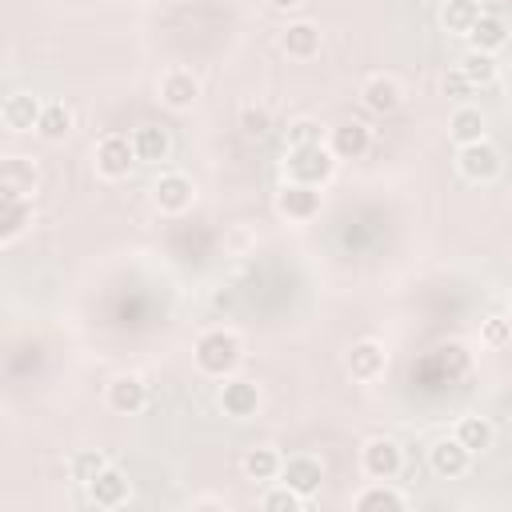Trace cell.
<instances>
[{
    "label": "cell",
    "mask_w": 512,
    "mask_h": 512,
    "mask_svg": "<svg viewBox=\"0 0 512 512\" xmlns=\"http://www.w3.org/2000/svg\"><path fill=\"white\" fill-rule=\"evenodd\" d=\"M320 208H324V192H320V184L284 180L280 192H276V212L288 216L292 224H308V220H316Z\"/></svg>",
    "instance_id": "cell-3"
},
{
    "label": "cell",
    "mask_w": 512,
    "mask_h": 512,
    "mask_svg": "<svg viewBox=\"0 0 512 512\" xmlns=\"http://www.w3.org/2000/svg\"><path fill=\"white\" fill-rule=\"evenodd\" d=\"M300 504H304V496H300L296 488H288V484L272 488V492L260 500V508H268V512H300Z\"/></svg>",
    "instance_id": "cell-31"
},
{
    "label": "cell",
    "mask_w": 512,
    "mask_h": 512,
    "mask_svg": "<svg viewBox=\"0 0 512 512\" xmlns=\"http://www.w3.org/2000/svg\"><path fill=\"white\" fill-rule=\"evenodd\" d=\"M240 132H244L248 140H264V136L272 132V112H268L264 104H244V108H240Z\"/></svg>",
    "instance_id": "cell-30"
},
{
    "label": "cell",
    "mask_w": 512,
    "mask_h": 512,
    "mask_svg": "<svg viewBox=\"0 0 512 512\" xmlns=\"http://www.w3.org/2000/svg\"><path fill=\"white\" fill-rule=\"evenodd\" d=\"M268 8H276V12H292V8H300L304 0H264Z\"/></svg>",
    "instance_id": "cell-36"
},
{
    "label": "cell",
    "mask_w": 512,
    "mask_h": 512,
    "mask_svg": "<svg viewBox=\"0 0 512 512\" xmlns=\"http://www.w3.org/2000/svg\"><path fill=\"white\" fill-rule=\"evenodd\" d=\"M328 148H332L336 160H360L372 148V128L360 124V120H344L328 132Z\"/></svg>",
    "instance_id": "cell-8"
},
{
    "label": "cell",
    "mask_w": 512,
    "mask_h": 512,
    "mask_svg": "<svg viewBox=\"0 0 512 512\" xmlns=\"http://www.w3.org/2000/svg\"><path fill=\"white\" fill-rule=\"evenodd\" d=\"M152 200H156V208H160V212L180 216V212H188V208H192L196 188H192V180H188L184 172H164V176L152 184Z\"/></svg>",
    "instance_id": "cell-7"
},
{
    "label": "cell",
    "mask_w": 512,
    "mask_h": 512,
    "mask_svg": "<svg viewBox=\"0 0 512 512\" xmlns=\"http://www.w3.org/2000/svg\"><path fill=\"white\" fill-rule=\"evenodd\" d=\"M192 360H196V368H200L204 376L224 380V376H232L236 364H240V340H236L232 332H224V328H208V332L196 336Z\"/></svg>",
    "instance_id": "cell-1"
},
{
    "label": "cell",
    "mask_w": 512,
    "mask_h": 512,
    "mask_svg": "<svg viewBox=\"0 0 512 512\" xmlns=\"http://www.w3.org/2000/svg\"><path fill=\"white\" fill-rule=\"evenodd\" d=\"M44 104L32 96V92H12L0 108V120L8 132H36V120H40Z\"/></svg>",
    "instance_id": "cell-17"
},
{
    "label": "cell",
    "mask_w": 512,
    "mask_h": 512,
    "mask_svg": "<svg viewBox=\"0 0 512 512\" xmlns=\"http://www.w3.org/2000/svg\"><path fill=\"white\" fill-rule=\"evenodd\" d=\"M468 40H472V48H480V52H500V48L508 44V24H504L500 16H492V12H484V16L476 20V28L468 32Z\"/></svg>",
    "instance_id": "cell-25"
},
{
    "label": "cell",
    "mask_w": 512,
    "mask_h": 512,
    "mask_svg": "<svg viewBox=\"0 0 512 512\" xmlns=\"http://www.w3.org/2000/svg\"><path fill=\"white\" fill-rule=\"evenodd\" d=\"M480 16H484V8H480L476 0H448V4L440 8V24H444V32H452V36H468Z\"/></svg>",
    "instance_id": "cell-23"
},
{
    "label": "cell",
    "mask_w": 512,
    "mask_h": 512,
    "mask_svg": "<svg viewBox=\"0 0 512 512\" xmlns=\"http://www.w3.org/2000/svg\"><path fill=\"white\" fill-rule=\"evenodd\" d=\"M284 172L288 180H304V184H324L332 172H336V156L332 148L320 140V144H288L284 152Z\"/></svg>",
    "instance_id": "cell-2"
},
{
    "label": "cell",
    "mask_w": 512,
    "mask_h": 512,
    "mask_svg": "<svg viewBox=\"0 0 512 512\" xmlns=\"http://www.w3.org/2000/svg\"><path fill=\"white\" fill-rule=\"evenodd\" d=\"M440 88H444V96H448V100H460V104H464V100H468V96L476 92V84H472V80H468V76L460 72V64L444 72V80H440Z\"/></svg>",
    "instance_id": "cell-33"
},
{
    "label": "cell",
    "mask_w": 512,
    "mask_h": 512,
    "mask_svg": "<svg viewBox=\"0 0 512 512\" xmlns=\"http://www.w3.org/2000/svg\"><path fill=\"white\" fill-rule=\"evenodd\" d=\"M504 188H508V196H512V168H508V176H504Z\"/></svg>",
    "instance_id": "cell-37"
},
{
    "label": "cell",
    "mask_w": 512,
    "mask_h": 512,
    "mask_svg": "<svg viewBox=\"0 0 512 512\" xmlns=\"http://www.w3.org/2000/svg\"><path fill=\"white\" fill-rule=\"evenodd\" d=\"M280 480H284L288 488H296V492L308 500L312 492H320L324 464H320L316 456H288V460H284V468H280Z\"/></svg>",
    "instance_id": "cell-14"
},
{
    "label": "cell",
    "mask_w": 512,
    "mask_h": 512,
    "mask_svg": "<svg viewBox=\"0 0 512 512\" xmlns=\"http://www.w3.org/2000/svg\"><path fill=\"white\" fill-rule=\"evenodd\" d=\"M220 408H224V416H232V420H248V416L260 412V388H256L252 380H244V376H232V380H224V388H220Z\"/></svg>",
    "instance_id": "cell-10"
},
{
    "label": "cell",
    "mask_w": 512,
    "mask_h": 512,
    "mask_svg": "<svg viewBox=\"0 0 512 512\" xmlns=\"http://www.w3.org/2000/svg\"><path fill=\"white\" fill-rule=\"evenodd\" d=\"M428 464H432V472H436V476L456 480V476H464V472H468L472 452H468L456 436H452V440H436V444H432V452H428Z\"/></svg>",
    "instance_id": "cell-18"
},
{
    "label": "cell",
    "mask_w": 512,
    "mask_h": 512,
    "mask_svg": "<svg viewBox=\"0 0 512 512\" xmlns=\"http://www.w3.org/2000/svg\"><path fill=\"white\" fill-rule=\"evenodd\" d=\"M100 468H104V456H100V452H92V448L76 452V456H72V464H68L72 480H80V484H88V480H92Z\"/></svg>",
    "instance_id": "cell-32"
},
{
    "label": "cell",
    "mask_w": 512,
    "mask_h": 512,
    "mask_svg": "<svg viewBox=\"0 0 512 512\" xmlns=\"http://www.w3.org/2000/svg\"><path fill=\"white\" fill-rule=\"evenodd\" d=\"M132 164H136L132 136L112 132V136H104V140L96 144V172H100L104 180H124V176L132 172Z\"/></svg>",
    "instance_id": "cell-5"
},
{
    "label": "cell",
    "mask_w": 512,
    "mask_h": 512,
    "mask_svg": "<svg viewBox=\"0 0 512 512\" xmlns=\"http://www.w3.org/2000/svg\"><path fill=\"white\" fill-rule=\"evenodd\" d=\"M448 132H452L456 144H476V140H484V112L472 108V104H460V108L452 112V120H448Z\"/></svg>",
    "instance_id": "cell-26"
},
{
    "label": "cell",
    "mask_w": 512,
    "mask_h": 512,
    "mask_svg": "<svg viewBox=\"0 0 512 512\" xmlns=\"http://www.w3.org/2000/svg\"><path fill=\"white\" fill-rule=\"evenodd\" d=\"M84 488H88V500H92L96 508H120V504L128 500V492H132V488H128V476H124L120 468H108V464H104Z\"/></svg>",
    "instance_id": "cell-11"
},
{
    "label": "cell",
    "mask_w": 512,
    "mask_h": 512,
    "mask_svg": "<svg viewBox=\"0 0 512 512\" xmlns=\"http://www.w3.org/2000/svg\"><path fill=\"white\" fill-rule=\"evenodd\" d=\"M360 100H364V108H368V112H376V116H388V112H396V108H400L404 92H400V84H396L392 76L376 72V76H368V80H364V88H360Z\"/></svg>",
    "instance_id": "cell-16"
},
{
    "label": "cell",
    "mask_w": 512,
    "mask_h": 512,
    "mask_svg": "<svg viewBox=\"0 0 512 512\" xmlns=\"http://www.w3.org/2000/svg\"><path fill=\"white\" fill-rule=\"evenodd\" d=\"M360 468H364V476H372V480H392V476L404 468V452H400V444H396L392 436H372V440H364V448H360Z\"/></svg>",
    "instance_id": "cell-4"
},
{
    "label": "cell",
    "mask_w": 512,
    "mask_h": 512,
    "mask_svg": "<svg viewBox=\"0 0 512 512\" xmlns=\"http://www.w3.org/2000/svg\"><path fill=\"white\" fill-rule=\"evenodd\" d=\"M344 368H348V376L352 380H376V376H384V368H388V352H384V344H376V340H356L352 348H348V356H344Z\"/></svg>",
    "instance_id": "cell-9"
},
{
    "label": "cell",
    "mask_w": 512,
    "mask_h": 512,
    "mask_svg": "<svg viewBox=\"0 0 512 512\" xmlns=\"http://www.w3.org/2000/svg\"><path fill=\"white\" fill-rule=\"evenodd\" d=\"M320 140H324V132L316 120H296L288 128V144H320Z\"/></svg>",
    "instance_id": "cell-35"
},
{
    "label": "cell",
    "mask_w": 512,
    "mask_h": 512,
    "mask_svg": "<svg viewBox=\"0 0 512 512\" xmlns=\"http://www.w3.org/2000/svg\"><path fill=\"white\" fill-rule=\"evenodd\" d=\"M36 184H40V172H36V164L28 156H8L0 164V192H8V196H32Z\"/></svg>",
    "instance_id": "cell-19"
},
{
    "label": "cell",
    "mask_w": 512,
    "mask_h": 512,
    "mask_svg": "<svg viewBox=\"0 0 512 512\" xmlns=\"http://www.w3.org/2000/svg\"><path fill=\"white\" fill-rule=\"evenodd\" d=\"M160 100H164L168 108L184 112V108H192V104L200 100V80H196L188 68H168V72L160 76Z\"/></svg>",
    "instance_id": "cell-12"
},
{
    "label": "cell",
    "mask_w": 512,
    "mask_h": 512,
    "mask_svg": "<svg viewBox=\"0 0 512 512\" xmlns=\"http://www.w3.org/2000/svg\"><path fill=\"white\" fill-rule=\"evenodd\" d=\"M460 72H464L476 88H484V84H492V80L500 76V64H496V56H492V52L468 48V52H464V60H460Z\"/></svg>",
    "instance_id": "cell-28"
},
{
    "label": "cell",
    "mask_w": 512,
    "mask_h": 512,
    "mask_svg": "<svg viewBox=\"0 0 512 512\" xmlns=\"http://www.w3.org/2000/svg\"><path fill=\"white\" fill-rule=\"evenodd\" d=\"M508 312H512V296H508Z\"/></svg>",
    "instance_id": "cell-38"
},
{
    "label": "cell",
    "mask_w": 512,
    "mask_h": 512,
    "mask_svg": "<svg viewBox=\"0 0 512 512\" xmlns=\"http://www.w3.org/2000/svg\"><path fill=\"white\" fill-rule=\"evenodd\" d=\"M320 44H324V32H320V24H312V20H292V24L284 28V36H280V48H284L292 60H312V56L320 52Z\"/></svg>",
    "instance_id": "cell-15"
},
{
    "label": "cell",
    "mask_w": 512,
    "mask_h": 512,
    "mask_svg": "<svg viewBox=\"0 0 512 512\" xmlns=\"http://www.w3.org/2000/svg\"><path fill=\"white\" fill-rule=\"evenodd\" d=\"M280 468H284V456L276 452V448H248L244 452V472H248V480H276L280 476Z\"/></svg>",
    "instance_id": "cell-27"
},
{
    "label": "cell",
    "mask_w": 512,
    "mask_h": 512,
    "mask_svg": "<svg viewBox=\"0 0 512 512\" xmlns=\"http://www.w3.org/2000/svg\"><path fill=\"white\" fill-rule=\"evenodd\" d=\"M456 440L476 456V452H488L492 448V424L484 416H460L456 424Z\"/></svg>",
    "instance_id": "cell-29"
},
{
    "label": "cell",
    "mask_w": 512,
    "mask_h": 512,
    "mask_svg": "<svg viewBox=\"0 0 512 512\" xmlns=\"http://www.w3.org/2000/svg\"><path fill=\"white\" fill-rule=\"evenodd\" d=\"M352 508H356V512H404V508H408V500H404L396 488H388V484L380 480V484L364 488V492L352 500Z\"/></svg>",
    "instance_id": "cell-24"
},
{
    "label": "cell",
    "mask_w": 512,
    "mask_h": 512,
    "mask_svg": "<svg viewBox=\"0 0 512 512\" xmlns=\"http://www.w3.org/2000/svg\"><path fill=\"white\" fill-rule=\"evenodd\" d=\"M456 168H460V176H464V180L484 184V180H492V176L500 172V152H496L488 140L460 144V152H456Z\"/></svg>",
    "instance_id": "cell-6"
},
{
    "label": "cell",
    "mask_w": 512,
    "mask_h": 512,
    "mask_svg": "<svg viewBox=\"0 0 512 512\" xmlns=\"http://www.w3.org/2000/svg\"><path fill=\"white\" fill-rule=\"evenodd\" d=\"M68 132H72V108H68L64 100L44 104V112H40V120H36V136L48 140V144H60Z\"/></svg>",
    "instance_id": "cell-21"
},
{
    "label": "cell",
    "mask_w": 512,
    "mask_h": 512,
    "mask_svg": "<svg viewBox=\"0 0 512 512\" xmlns=\"http://www.w3.org/2000/svg\"><path fill=\"white\" fill-rule=\"evenodd\" d=\"M480 336H484L488 348H504V344H512V320L508 316H488Z\"/></svg>",
    "instance_id": "cell-34"
},
{
    "label": "cell",
    "mask_w": 512,
    "mask_h": 512,
    "mask_svg": "<svg viewBox=\"0 0 512 512\" xmlns=\"http://www.w3.org/2000/svg\"><path fill=\"white\" fill-rule=\"evenodd\" d=\"M132 148H136V160L160 164V160H168V152H172V140H168V132H164V128H156V124H144V128H136V132H132Z\"/></svg>",
    "instance_id": "cell-22"
},
{
    "label": "cell",
    "mask_w": 512,
    "mask_h": 512,
    "mask_svg": "<svg viewBox=\"0 0 512 512\" xmlns=\"http://www.w3.org/2000/svg\"><path fill=\"white\" fill-rule=\"evenodd\" d=\"M144 404H148V388H144L140 376L124 372V376H116V380L108 384V408H112V412L132 416V412H140Z\"/></svg>",
    "instance_id": "cell-20"
},
{
    "label": "cell",
    "mask_w": 512,
    "mask_h": 512,
    "mask_svg": "<svg viewBox=\"0 0 512 512\" xmlns=\"http://www.w3.org/2000/svg\"><path fill=\"white\" fill-rule=\"evenodd\" d=\"M32 224V196L0 192V244H16Z\"/></svg>",
    "instance_id": "cell-13"
}]
</instances>
